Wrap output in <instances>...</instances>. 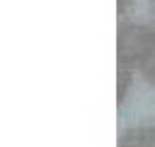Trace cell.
I'll list each match as a JSON object with an SVG mask.
<instances>
[{"instance_id": "obj_1", "label": "cell", "mask_w": 155, "mask_h": 147, "mask_svg": "<svg viewBox=\"0 0 155 147\" xmlns=\"http://www.w3.org/2000/svg\"><path fill=\"white\" fill-rule=\"evenodd\" d=\"M116 65L155 84V26L140 20H119Z\"/></svg>"}, {"instance_id": "obj_2", "label": "cell", "mask_w": 155, "mask_h": 147, "mask_svg": "<svg viewBox=\"0 0 155 147\" xmlns=\"http://www.w3.org/2000/svg\"><path fill=\"white\" fill-rule=\"evenodd\" d=\"M116 147H155V123L123 128L116 136Z\"/></svg>"}, {"instance_id": "obj_3", "label": "cell", "mask_w": 155, "mask_h": 147, "mask_svg": "<svg viewBox=\"0 0 155 147\" xmlns=\"http://www.w3.org/2000/svg\"><path fill=\"white\" fill-rule=\"evenodd\" d=\"M136 80V74L127 67H119V74H116V84H119V89H116V100H119V106L125 104L127 100V93L131 91V84Z\"/></svg>"}, {"instance_id": "obj_4", "label": "cell", "mask_w": 155, "mask_h": 147, "mask_svg": "<svg viewBox=\"0 0 155 147\" xmlns=\"http://www.w3.org/2000/svg\"><path fill=\"white\" fill-rule=\"evenodd\" d=\"M138 0H119V20H134Z\"/></svg>"}, {"instance_id": "obj_5", "label": "cell", "mask_w": 155, "mask_h": 147, "mask_svg": "<svg viewBox=\"0 0 155 147\" xmlns=\"http://www.w3.org/2000/svg\"><path fill=\"white\" fill-rule=\"evenodd\" d=\"M144 11H147V22L155 26V0H144Z\"/></svg>"}]
</instances>
